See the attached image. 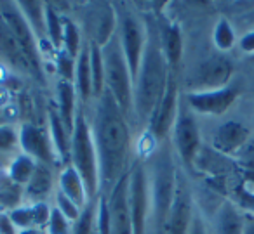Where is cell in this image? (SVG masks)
Listing matches in <instances>:
<instances>
[{
    "label": "cell",
    "mask_w": 254,
    "mask_h": 234,
    "mask_svg": "<svg viewBox=\"0 0 254 234\" xmlns=\"http://www.w3.org/2000/svg\"><path fill=\"white\" fill-rule=\"evenodd\" d=\"M89 111V108H87ZM99 163V194L110 196L127 174L131 153V123L108 91L92 101L89 113Z\"/></svg>",
    "instance_id": "obj_1"
},
{
    "label": "cell",
    "mask_w": 254,
    "mask_h": 234,
    "mask_svg": "<svg viewBox=\"0 0 254 234\" xmlns=\"http://www.w3.org/2000/svg\"><path fill=\"white\" fill-rule=\"evenodd\" d=\"M169 64L160 42V26L146 21V46L134 80V120L139 125H150L166 92Z\"/></svg>",
    "instance_id": "obj_2"
},
{
    "label": "cell",
    "mask_w": 254,
    "mask_h": 234,
    "mask_svg": "<svg viewBox=\"0 0 254 234\" xmlns=\"http://www.w3.org/2000/svg\"><path fill=\"white\" fill-rule=\"evenodd\" d=\"M148 184L150 205H152L150 224L155 229V233L159 234L162 233V227H166L167 219H169L178 184V170L174 167L173 154L167 147H160L153 154L152 167L148 168Z\"/></svg>",
    "instance_id": "obj_3"
},
{
    "label": "cell",
    "mask_w": 254,
    "mask_h": 234,
    "mask_svg": "<svg viewBox=\"0 0 254 234\" xmlns=\"http://www.w3.org/2000/svg\"><path fill=\"white\" fill-rule=\"evenodd\" d=\"M70 165L80 174L89 199L99 196V163L92 136L91 120L85 106H78L70 139Z\"/></svg>",
    "instance_id": "obj_4"
},
{
    "label": "cell",
    "mask_w": 254,
    "mask_h": 234,
    "mask_svg": "<svg viewBox=\"0 0 254 234\" xmlns=\"http://www.w3.org/2000/svg\"><path fill=\"white\" fill-rule=\"evenodd\" d=\"M103 63H105V87L115 99L117 106L127 122L132 123L134 120V78L129 70V64L124 56L122 46H120L119 35L101 47Z\"/></svg>",
    "instance_id": "obj_5"
},
{
    "label": "cell",
    "mask_w": 254,
    "mask_h": 234,
    "mask_svg": "<svg viewBox=\"0 0 254 234\" xmlns=\"http://www.w3.org/2000/svg\"><path fill=\"white\" fill-rule=\"evenodd\" d=\"M0 16L12 32L14 39L21 46L30 68L33 71V78L44 82V70H42V54H40L39 40L33 33L32 26L28 25L26 18L23 16L21 9L18 7V2H2L0 4Z\"/></svg>",
    "instance_id": "obj_6"
},
{
    "label": "cell",
    "mask_w": 254,
    "mask_h": 234,
    "mask_svg": "<svg viewBox=\"0 0 254 234\" xmlns=\"http://www.w3.org/2000/svg\"><path fill=\"white\" fill-rule=\"evenodd\" d=\"M129 210H131L132 234H148L152 205H150L148 168L143 161H136L129 170Z\"/></svg>",
    "instance_id": "obj_7"
},
{
    "label": "cell",
    "mask_w": 254,
    "mask_h": 234,
    "mask_svg": "<svg viewBox=\"0 0 254 234\" xmlns=\"http://www.w3.org/2000/svg\"><path fill=\"white\" fill-rule=\"evenodd\" d=\"M117 35H119L120 46H122L131 75L136 80L139 64H141L143 50L146 46V19L131 11H126L122 16H119Z\"/></svg>",
    "instance_id": "obj_8"
},
{
    "label": "cell",
    "mask_w": 254,
    "mask_h": 234,
    "mask_svg": "<svg viewBox=\"0 0 254 234\" xmlns=\"http://www.w3.org/2000/svg\"><path fill=\"white\" fill-rule=\"evenodd\" d=\"M173 140L174 149L187 167H191L197 160L200 149V130L195 120V113L187 106L183 97L180 99V108L173 125Z\"/></svg>",
    "instance_id": "obj_9"
},
{
    "label": "cell",
    "mask_w": 254,
    "mask_h": 234,
    "mask_svg": "<svg viewBox=\"0 0 254 234\" xmlns=\"http://www.w3.org/2000/svg\"><path fill=\"white\" fill-rule=\"evenodd\" d=\"M117 26H119V16L112 4L96 2L89 9H85L82 18V30L85 32L84 39L87 42L105 47L117 33Z\"/></svg>",
    "instance_id": "obj_10"
},
{
    "label": "cell",
    "mask_w": 254,
    "mask_h": 234,
    "mask_svg": "<svg viewBox=\"0 0 254 234\" xmlns=\"http://www.w3.org/2000/svg\"><path fill=\"white\" fill-rule=\"evenodd\" d=\"M19 153L30 156L35 163L51 168L60 163L49 129L39 127L35 123L19 125Z\"/></svg>",
    "instance_id": "obj_11"
},
{
    "label": "cell",
    "mask_w": 254,
    "mask_h": 234,
    "mask_svg": "<svg viewBox=\"0 0 254 234\" xmlns=\"http://www.w3.org/2000/svg\"><path fill=\"white\" fill-rule=\"evenodd\" d=\"M233 75V63L225 54H216L198 64L195 73L191 75L190 85L187 92L218 91L228 87L230 78Z\"/></svg>",
    "instance_id": "obj_12"
},
{
    "label": "cell",
    "mask_w": 254,
    "mask_h": 234,
    "mask_svg": "<svg viewBox=\"0 0 254 234\" xmlns=\"http://www.w3.org/2000/svg\"><path fill=\"white\" fill-rule=\"evenodd\" d=\"M183 101L193 113L205 116H221L233 106L239 97L237 87L218 89V91H202V92H185Z\"/></svg>",
    "instance_id": "obj_13"
},
{
    "label": "cell",
    "mask_w": 254,
    "mask_h": 234,
    "mask_svg": "<svg viewBox=\"0 0 254 234\" xmlns=\"http://www.w3.org/2000/svg\"><path fill=\"white\" fill-rule=\"evenodd\" d=\"M178 71H169V78H167L166 92H164V97L160 101L159 108H157L155 115H153L152 122H150V129L152 134L159 139L166 137L167 134L173 130L174 120L178 115V108H180V89H178Z\"/></svg>",
    "instance_id": "obj_14"
},
{
    "label": "cell",
    "mask_w": 254,
    "mask_h": 234,
    "mask_svg": "<svg viewBox=\"0 0 254 234\" xmlns=\"http://www.w3.org/2000/svg\"><path fill=\"white\" fill-rule=\"evenodd\" d=\"M193 215H195V206H193V199H191V192L188 189L185 179L178 174L176 196H174L169 219H167L166 224L167 234H188Z\"/></svg>",
    "instance_id": "obj_15"
},
{
    "label": "cell",
    "mask_w": 254,
    "mask_h": 234,
    "mask_svg": "<svg viewBox=\"0 0 254 234\" xmlns=\"http://www.w3.org/2000/svg\"><path fill=\"white\" fill-rule=\"evenodd\" d=\"M112 213V234H132L131 210H129V172L115 186L108 196Z\"/></svg>",
    "instance_id": "obj_16"
},
{
    "label": "cell",
    "mask_w": 254,
    "mask_h": 234,
    "mask_svg": "<svg viewBox=\"0 0 254 234\" xmlns=\"http://www.w3.org/2000/svg\"><path fill=\"white\" fill-rule=\"evenodd\" d=\"M251 130L237 120H228L221 123L212 134L211 144L221 154H235L247 144Z\"/></svg>",
    "instance_id": "obj_17"
},
{
    "label": "cell",
    "mask_w": 254,
    "mask_h": 234,
    "mask_svg": "<svg viewBox=\"0 0 254 234\" xmlns=\"http://www.w3.org/2000/svg\"><path fill=\"white\" fill-rule=\"evenodd\" d=\"M0 61L9 64L16 73L33 78V71L30 68L28 59H26L25 52H23L18 40L14 39L12 32L9 30V26L2 19V16H0Z\"/></svg>",
    "instance_id": "obj_18"
},
{
    "label": "cell",
    "mask_w": 254,
    "mask_h": 234,
    "mask_svg": "<svg viewBox=\"0 0 254 234\" xmlns=\"http://www.w3.org/2000/svg\"><path fill=\"white\" fill-rule=\"evenodd\" d=\"M73 85L77 91L78 102L85 108H89L94 101V92H92V73H91V47L85 40L78 56L75 57V71H73Z\"/></svg>",
    "instance_id": "obj_19"
},
{
    "label": "cell",
    "mask_w": 254,
    "mask_h": 234,
    "mask_svg": "<svg viewBox=\"0 0 254 234\" xmlns=\"http://www.w3.org/2000/svg\"><path fill=\"white\" fill-rule=\"evenodd\" d=\"M56 179L58 177H54L53 168L37 163L32 179L23 187V198H25L26 205L46 201L49 196H53L56 192Z\"/></svg>",
    "instance_id": "obj_20"
},
{
    "label": "cell",
    "mask_w": 254,
    "mask_h": 234,
    "mask_svg": "<svg viewBox=\"0 0 254 234\" xmlns=\"http://www.w3.org/2000/svg\"><path fill=\"white\" fill-rule=\"evenodd\" d=\"M51 208L47 201L30 203V205H19L18 208L9 210L7 215L11 217L12 224L18 231L32 229V227H47V222L51 219Z\"/></svg>",
    "instance_id": "obj_21"
},
{
    "label": "cell",
    "mask_w": 254,
    "mask_h": 234,
    "mask_svg": "<svg viewBox=\"0 0 254 234\" xmlns=\"http://www.w3.org/2000/svg\"><path fill=\"white\" fill-rule=\"evenodd\" d=\"M56 189L64 194L68 199H71L73 203H77L80 208H84L89 201L87 191H85L84 181H82L80 174L71 167L70 163L64 165L63 170L58 174L56 179Z\"/></svg>",
    "instance_id": "obj_22"
},
{
    "label": "cell",
    "mask_w": 254,
    "mask_h": 234,
    "mask_svg": "<svg viewBox=\"0 0 254 234\" xmlns=\"http://www.w3.org/2000/svg\"><path fill=\"white\" fill-rule=\"evenodd\" d=\"M160 42H162L164 56L173 71H178L183 57V35H181V28L176 23H169V25L160 28Z\"/></svg>",
    "instance_id": "obj_23"
},
{
    "label": "cell",
    "mask_w": 254,
    "mask_h": 234,
    "mask_svg": "<svg viewBox=\"0 0 254 234\" xmlns=\"http://www.w3.org/2000/svg\"><path fill=\"white\" fill-rule=\"evenodd\" d=\"M77 91H75L73 82L70 80H61L58 82V113H60V118L63 120L64 127L68 129V132L71 134L75 123V116H77Z\"/></svg>",
    "instance_id": "obj_24"
},
{
    "label": "cell",
    "mask_w": 254,
    "mask_h": 234,
    "mask_svg": "<svg viewBox=\"0 0 254 234\" xmlns=\"http://www.w3.org/2000/svg\"><path fill=\"white\" fill-rule=\"evenodd\" d=\"M18 7L21 9L23 16L26 18L28 25L32 26L33 33H35L37 40H39L40 54L44 56V49H46V4L44 2H35V0H28V2H18Z\"/></svg>",
    "instance_id": "obj_25"
},
{
    "label": "cell",
    "mask_w": 254,
    "mask_h": 234,
    "mask_svg": "<svg viewBox=\"0 0 254 234\" xmlns=\"http://www.w3.org/2000/svg\"><path fill=\"white\" fill-rule=\"evenodd\" d=\"M246 224V213L232 201H225L216 215V231L218 234H242Z\"/></svg>",
    "instance_id": "obj_26"
},
{
    "label": "cell",
    "mask_w": 254,
    "mask_h": 234,
    "mask_svg": "<svg viewBox=\"0 0 254 234\" xmlns=\"http://www.w3.org/2000/svg\"><path fill=\"white\" fill-rule=\"evenodd\" d=\"M49 134L53 139L54 149H56L58 160L61 163H66V160H70V139L71 134L68 132V129L64 127L63 120L60 118L58 111H49Z\"/></svg>",
    "instance_id": "obj_27"
},
{
    "label": "cell",
    "mask_w": 254,
    "mask_h": 234,
    "mask_svg": "<svg viewBox=\"0 0 254 234\" xmlns=\"http://www.w3.org/2000/svg\"><path fill=\"white\" fill-rule=\"evenodd\" d=\"M37 168V163L30 156L23 153H18L14 158H11L7 167V179L12 184L19 186V187H25L28 184V181L32 179L33 172Z\"/></svg>",
    "instance_id": "obj_28"
},
{
    "label": "cell",
    "mask_w": 254,
    "mask_h": 234,
    "mask_svg": "<svg viewBox=\"0 0 254 234\" xmlns=\"http://www.w3.org/2000/svg\"><path fill=\"white\" fill-rule=\"evenodd\" d=\"M84 42H85L84 33L78 28L77 23L64 18L63 19V50L64 52L75 59V57L78 56V52H80Z\"/></svg>",
    "instance_id": "obj_29"
},
{
    "label": "cell",
    "mask_w": 254,
    "mask_h": 234,
    "mask_svg": "<svg viewBox=\"0 0 254 234\" xmlns=\"http://www.w3.org/2000/svg\"><path fill=\"white\" fill-rule=\"evenodd\" d=\"M91 47V73H92V92L94 99L101 97L105 92V63H103V50L99 46L89 42Z\"/></svg>",
    "instance_id": "obj_30"
},
{
    "label": "cell",
    "mask_w": 254,
    "mask_h": 234,
    "mask_svg": "<svg viewBox=\"0 0 254 234\" xmlns=\"http://www.w3.org/2000/svg\"><path fill=\"white\" fill-rule=\"evenodd\" d=\"M46 32L49 44L58 54L63 49V18H60L56 9L51 4H46Z\"/></svg>",
    "instance_id": "obj_31"
},
{
    "label": "cell",
    "mask_w": 254,
    "mask_h": 234,
    "mask_svg": "<svg viewBox=\"0 0 254 234\" xmlns=\"http://www.w3.org/2000/svg\"><path fill=\"white\" fill-rule=\"evenodd\" d=\"M212 42H214L216 49L219 52H228L237 42V35H235V30L233 26L230 25L228 19L221 18L218 23H216L214 30H212Z\"/></svg>",
    "instance_id": "obj_32"
},
{
    "label": "cell",
    "mask_w": 254,
    "mask_h": 234,
    "mask_svg": "<svg viewBox=\"0 0 254 234\" xmlns=\"http://www.w3.org/2000/svg\"><path fill=\"white\" fill-rule=\"evenodd\" d=\"M96 213H98V198L89 199L87 205L82 208L78 219L71 224V234H91L96 224Z\"/></svg>",
    "instance_id": "obj_33"
},
{
    "label": "cell",
    "mask_w": 254,
    "mask_h": 234,
    "mask_svg": "<svg viewBox=\"0 0 254 234\" xmlns=\"http://www.w3.org/2000/svg\"><path fill=\"white\" fill-rule=\"evenodd\" d=\"M19 151V127L14 123L0 125V154H11Z\"/></svg>",
    "instance_id": "obj_34"
},
{
    "label": "cell",
    "mask_w": 254,
    "mask_h": 234,
    "mask_svg": "<svg viewBox=\"0 0 254 234\" xmlns=\"http://www.w3.org/2000/svg\"><path fill=\"white\" fill-rule=\"evenodd\" d=\"M23 201V189L19 186L12 184L11 181H7V184L0 182V206L5 208H18Z\"/></svg>",
    "instance_id": "obj_35"
},
{
    "label": "cell",
    "mask_w": 254,
    "mask_h": 234,
    "mask_svg": "<svg viewBox=\"0 0 254 234\" xmlns=\"http://www.w3.org/2000/svg\"><path fill=\"white\" fill-rule=\"evenodd\" d=\"M98 234H112V213H110L108 196H98V213H96Z\"/></svg>",
    "instance_id": "obj_36"
},
{
    "label": "cell",
    "mask_w": 254,
    "mask_h": 234,
    "mask_svg": "<svg viewBox=\"0 0 254 234\" xmlns=\"http://www.w3.org/2000/svg\"><path fill=\"white\" fill-rule=\"evenodd\" d=\"M54 201H56V210L61 213V215L64 217L66 220H70L71 224L75 222V220L78 219V215H80L82 208L77 205V203H73L71 199H68L64 194H61L60 191L56 189V192H54Z\"/></svg>",
    "instance_id": "obj_37"
},
{
    "label": "cell",
    "mask_w": 254,
    "mask_h": 234,
    "mask_svg": "<svg viewBox=\"0 0 254 234\" xmlns=\"http://www.w3.org/2000/svg\"><path fill=\"white\" fill-rule=\"evenodd\" d=\"M46 229L49 234H71V222L66 220L60 212H58L56 206H53L51 219H49V222H47Z\"/></svg>",
    "instance_id": "obj_38"
},
{
    "label": "cell",
    "mask_w": 254,
    "mask_h": 234,
    "mask_svg": "<svg viewBox=\"0 0 254 234\" xmlns=\"http://www.w3.org/2000/svg\"><path fill=\"white\" fill-rule=\"evenodd\" d=\"M239 47L242 52H246L247 56H254V30L247 32L242 39L239 40Z\"/></svg>",
    "instance_id": "obj_39"
},
{
    "label": "cell",
    "mask_w": 254,
    "mask_h": 234,
    "mask_svg": "<svg viewBox=\"0 0 254 234\" xmlns=\"http://www.w3.org/2000/svg\"><path fill=\"white\" fill-rule=\"evenodd\" d=\"M19 231L12 224L11 217L7 213H0V234H18Z\"/></svg>",
    "instance_id": "obj_40"
},
{
    "label": "cell",
    "mask_w": 254,
    "mask_h": 234,
    "mask_svg": "<svg viewBox=\"0 0 254 234\" xmlns=\"http://www.w3.org/2000/svg\"><path fill=\"white\" fill-rule=\"evenodd\" d=\"M188 234H207V227H205V222L202 219V215L198 212H195L193 220H191V226Z\"/></svg>",
    "instance_id": "obj_41"
},
{
    "label": "cell",
    "mask_w": 254,
    "mask_h": 234,
    "mask_svg": "<svg viewBox=\"0 0 254 234\" xmlns=\"http://www.w3.org/2000/svg\"><path fill=\"white\" fill-rule=\"evenodd\" d=\"M242 234H254V215H246V224H244Z\"/></svg>",
    "instance_id": "obj_42"
},
{
    "label": "cell",
    "mask_w": 254,
    "mask_h": 234,
    "mask_svg": "<svg viewBox=\"0 0 254 234\" xmlns=\"http://www.w3.org/2000/svg\"><path fill=\"white\" fill-rule=\"evenodd\" d=\"M18 234H49L46 227H32V229H23Z\"/></svg>",
    "instance_id": "obj_43"
},
{
    "label": "cell",
    "mask_w": 254,
    "mask_h": 234,
    "mask_svg": "<svg viewBox=\"0 0 254 234\" xmlns=\"http://www.w3.org/2000/svg\"><path fill=\"white\" fill-rule=\"evenodd\" d=\"M4 123H11L7 120V113H5V109H0V125H4Z\"/></svg>",
    "instance_id": "obj_44"
},
{
    "label": "cell",
    "mask_w": 254,
    "mask_h": 234,
    "mask_svg": "<svg viewBox=\"0 0 254 234\" xmlns=\"http://www.w3.org/2000/svg\"><path fill=\"white\" fill-rule=\"evenodd\" d=\"M249 61H251V64L254 66V56H251V57H249Z\"/></svg>",
    "instance_id": "obj_45"
}]
</instances>
